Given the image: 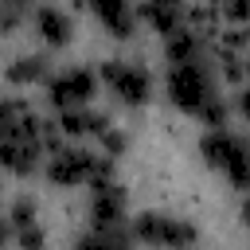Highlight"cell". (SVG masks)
Masks as SVG:
<instances>
[{
	"mask_svg": "<svg viewBox=\"0 0 250 250\" xmlns=\"http://www.w3.org/2000/svg\"><path fill=\"white\" fill-rule=\"evenodd\" d=\"M199 156L207 168L223 172L227 184L242 195L250 188V145L242 133H234L230 125H219V129H207L199 137Z\"/></svg>",
	"mask_w": 250,
	"mask_h": 250,
	"instance_id": "cell-1",
	"label": "cell"
},
{
	"mask_svg": "<svg viewBox=\"0 0 250 250\" xmlns=\"http://www.w3.org/2000/svg\"><path fill=\"white\" fill-rule=\"evenodd\" d=\"M43 176L51 188H82L90 180H109L117 176V160L105 156V152H94V148H55L47 152V164H43Z\"/></svg>",
	"mask_w": 250,
	"mask_h": 250,
	"instance_id": "cell-2",
	"label": "cell"
},
{
	"mask_svg": "<svg viewBox=\"0 0 250 250\" xmlns=\"http://www.w3.org/2000/svg\"><path fill=\"white\" fill-rule=\"evenodd\" d=\"M164 94H168V102H172L180 113H191V117H195L199 105L219 94V86H215L211 66H207L203 59H191V62H172V66H168Z\"/></svg>",
	"mask_w": 250,
	"mask_h": 250,
	"instance_id": "cell-3",
	"label": "cell"
},
{
	"mask_svg": "<svg viewBox=\"0 0 250 250\" xmlns=\"http://www.w3.org/2000/svg\"><path fill=\"white\" fill-rule=\"evenodd\" d=\"M98 82H102V86L117 98V105H125V109H141V105H148L152 94H156L152 74H148L141 62H125V59H105V62L98 66Z\"/></svg>",
	"mask_w": 250,
	"mask_h": 250,
	"instance_id": "cell-4",
	"label": "cell"
},
{
	"mask_svg": "<svg viewBox=\"0 0 250 250\" xmlns=\"http://www.w3.org/2000/svg\"><path fill=\"white\" fill-rule=\"evenodd\" d=\"M129 238L133 242H145V246L184 250V246H195L199 242V227L191 219H180V215H168V211H141L129 223Z\"/></svg>",
	"mask_w": 250,
	"mask_h": 250,
	"instance_id": "cell-5",
	"label": "cell"
},
{
	"mask_svg": "<svg viewBox=\"0 0 250 250\" xmlns=\"http://www.w3.org/2000/svg\"><path fill=\"white\" fill-rule=\"evenodd\" d=\"M98 70L90 66H66L59 74H47V102L55 109H74V105H90V98L98 94Z\"/></svg>",
	"mask_w": 250,
	"mask_h": 250,
	"instance_id": "cell-6",
	"label": "cell"
},
{
	"mask_svg": "<svg viewBox=\"0 0 250 250\" xmlns=\"http://www.w3.org/2000/svg\"><path fill=\"white\" fill-rule=\"evenodd\" d=\"M90 227H125L129 219V191L117 184V176L109 180H90Z\"/></svg>",
	"mask_w": 250,
	"mask_h": 250,
	"instance_id": "cell-7",
	"label": "cell"
},
{
	"mask_svg": "<svg viewBox=\"0 0 250 250\" xmlns=\"http://www.w3.org/2000/svg\"><path fill=\"white\" fill-rule=\"evenodd\" d=\"M39 113L31 109L27 98L20 94H0V137H23V141H39Z\"/></svg>",
	"mask_w": 250,
	"mask_h": 250,
	"instance_id": "cell-8",
	"label": "cell"
},
{
	"mask_svg": "<svg viewBox=\"0 0 250 250\" xmlns=\"http://www.w3.org/2000/svg\"><path fill=\"white\" fill-rule=\"evenodd\" d=\"M82 4L94 12V20L102 23V31H105L109 39H133V31H137V12H133L129 0H82Z\"/></svg>",
	"mask_w": 250,
	"mask_h": 250,
	"instance_id": "cell-9",
	"label": "cell"
},
{
	"mask_svg": "<svg viewBox=\"0 0 250 250\" xmlns=\"http://www.w3.org/2000/svg\"><path fill=\"white\" fill-rule=\"evenodd\" d=\"M39 156H43L39 141H23V137H0V172L27 180V176H35V172H39Z\"/></svg>",
	"mask_w": 250,
	"mask_h": 250,
	"instance_id": "cell-10",
	"label": "cell"
},
{
	"mask_svg": "<svg viewBox=\"0 0 250 250\" xmlns=\"http://www.w3.org/2000/svg\"><path fill=\"white\" fill-rule=\"evenodd\" d=\"M31 27H35V35H39L47 47H55V51H62V47L74 39V20H70V12H62L59 4H39L35 16H31Z\"/></svg>",
	"mask_w": 250,
	"mask_h": 250,
	"instance_id": "cell-11",
	"label": "cell"
},
{
	"mask_svg": "<svg viewBox=\"0 0 250 250\" xmlns=\"http://www.w3.org/2000/svg\"><path fill=\"white\" fill-rule=\"evenodd\" d=\"M184 12H188V0H141L137 20L148 23L156 35H168L184 23Z\"/></svg>",
	"mask_w": 250,
	"mask_h": 250,
	"instance_id": "cell-12",
	"label": "cell"
},
{
	"mask_svg": "<svg viewBox=\"0 0 250 250\" xmlns=\"http://www.w3.org/2000/svg\"><path fill=\"white\" fill-rule=\"evenodd\" d=\"M207 47H211V39L199 35L195 27H188V23H180L176 31L164 35V59H168V62H191V59H203Z\"/></svg>",
	"mask_w": 250,
	"mask_h": 250,
	"instance_id": "cell-13",
	"label": "cell"
},
{
	"mask_svg": "<svg viewBox=\"0 0 250 250\" xmlns=\"http://www.w3.org/2000/svg\"><path fill=\"white\" fill-rule=\"evenodd\" d=\"M59 117H55V125H59V133L62 137H98L105 125H113L105 113H98V109H86V105H74V109H55Z\"/></svg>",
	"mask_w": 250,
	"mask_h": 250,
	"instance_id": "cell-14",
	"label": "cell"
},
{
	"mask_svg": "<svg viewBox=\"0 0 250 250\" xmlns=\"http://www.w3.org/2000/svg\"><path fill=\"white\" fill-rule=\"evenodd\" d=\"M47 74H51V62L43 59V55H20V59H12L8 66H4V82L8 86H35V82H47Z\"/></svg>",
	"mask_w": 250,
	"mask_h": 250,
	"instance_id": "cell-15",
	"label": "cell"
},
{
	"mask_svg": "<svg viewBox=\"0 0 250 250\" xmlns=\"http://www.w3.org/2000/svg\"><path fill=\"white\" fill-rule=\"evenodd\" d=\"M211 55H215L219 82H227L230 90L246 82V51H230V47H215V43H211Z\"/></svg>",
	"mask_w": 250,
	"mask_h": 250,
	"instance_id": "cell-16",
	"label": "cell"
},
{
	"mask_svg": "<svg viewBox=\"0 0 250 250\" xmlns=\"http://www.w3.org/2000/svg\"><path fill=\"white\" fill-rule=\"evenodd\" d=\"M129 242H133V238H129L125 227H90V230L78 238L82 250H117V246H129Z\"/></svg>",
	"mask_w": 250,
	"mask_h": 250,
	"instance_id": "cell-17",
	"label": "cell"
},
{
	"mask_svg": "<svg viewBox=\"0 0 250 250\" xmlns=\"http://www.w3.org/2000/svg\"><path fill=\"white\" fill-rule=\"evenodd\" d=\"M184 23H188V27H195L199 35L215 39V31H219V23H223V20H219V12H215L211 4H195V8H188V12H184Z\"/></svg>",
	"mask_w": 250,
	"mask_h": 250,
	"instance_id": "cell-18",
	"label": "cell"
},
{
	"mask_svg": "<svg viewBox=\"0 0 250 250\" xmlns=\"http://www.w3.org/2000/svg\"><path fill=\"white\" fill-rule=\"evenodd\" d=\"M4 219H8L12 234H16V230H23V227H35V223H39V203H35L31 195H20V199L8 207V215H4Z\"/></svg>",
	"mask_w": 250,
	"mask_h": 250,
	"instance_id": "cell-19",
	"label": "cell"
},
{
	"mask_svg": "<svg viewBox=\"0 0 250 250\" xmlns=\"http://www.w3.org/2000/svg\"><path fill=\"white\" fill-rule=\"evenodd\" d=\"M207 129H219V125H230V117H234V109H230V102L223 98V94H215L211 102H203L199 105V113H195Z\"/></svg>",
	"mask_w": 250,
	"mask_h": 250,
	"instance_id": "cell-20",
	"label": "cell"
},
{
	"mask_svg": "<svg viewBox=\"0 0 250 250\" xmlns=\"http://www.w3.org/2000/svg\"><path fill=\"white\" fill-rule=\"evenodd\" d=\"M94 141H98V152H105V156H113V160L129 152V133H125V129H117V125H105Z\"/></svg>",
	"mask_w": 250,
	"mask_h": 250,
	"instance_id": "cell-21",
	"label": "cell"
},
{
	"mask_svg": "<svg viewBox=\"0 0 250 250\" xmlns=\"http://www.w3.org/2000/svg\"><path fill=\"white\" fill-rule=\"evenodd\" d=\"M215 12H219V20H227V23H246L250 0H227V4H219Z\"/></svg>",
	"mask_w": 250,
	"mask_h": 250,
	"instance_id": "cell-22",
	"label": "cell"
},
{
	"mask_svg": "<svg viewBox=\"0 0 250 250\" xmlns=\"http://www.w3.org/2000/svg\"><path fill=\"white\" fill-rule=\"evenodd\" d=\"M20 27H23V12L0 0V39H4V35H16Z\"/></svg>",
	"mask_w": 250,
	"mask_h": 250,
	"instance_id": "cell-23",
	"label": "cell"
},
{
	"mask_svg": "<svg viewBox=\"0 0 250 250\" xmlns=\"http://www.w3.org/2000/svg\"><path fill=\"white\" fill-rule=\"evenodd\" d=\"M12 242H16V246H23V250H39V246L47 242V234H43V227L35 223V227H23V230H16V234H12Z\"/></svg>",
	"mask_w": 250,
	"mask_h": 250,
	"instance_id": "cell-24",
	"label": "cell"
},
{
	"mask_svg": "<svg viewBox=\"0 0 250 250\" xmlns=\"http://www.w3.org/2000/svg\"><path fill=\"white\" fill-rule=\"evenodd\" d=\"M4 242H12V227H8V219H0V246Z\"/></svg>",
	"mask_w": 250,
	"mask_h": 250,
	"instance_id": "cell-25",
	"label": "cell"
},
{
	"mask_svg": "<svg viewBox=\"0 0 250 250\" xmlns=\"http://www.w3.org/2000/svg\"><path fill=\"white\" fill-rule=\"evenodd\" d=\"M4 4H12V8H20V12H23V8H31V0H4Z\"/></svg>",
	"mask_w": 250,
	"mask_h": 250,
	"instance_id": "cell-26",
	"label": "cell"
},
{
	"mask_svg": "<svg viewBox=\"0 0 250 250\" xmlns=\"http://www.w3.org/2000/svg\"><path fill=\"white\" fill-rule=\"evenodd\" d=\"M203 4H211V8H219V4H227V0H203Z\"/></svg>",
	"mask_w": 250,
	"mask_h": 250,
	"instance_id": "cell-27",
	"label": "cell"
}]
</instances>
